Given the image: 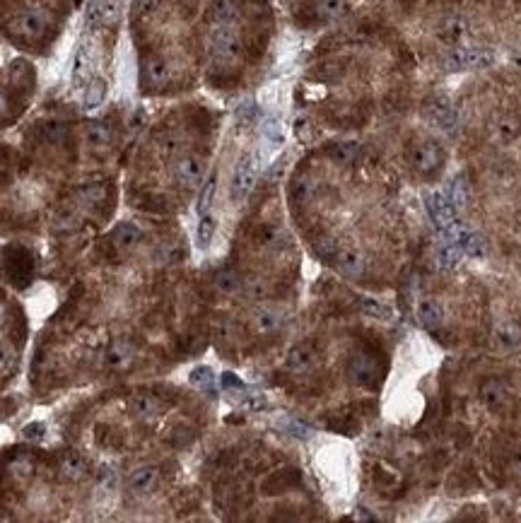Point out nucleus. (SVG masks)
<instances>
[{
	"label": "nucleus",
	"mask_w": 521,
	"mask_h": 523,
	"mask_svg": "<svg viewBox=\"0 0 521 523\" xmlns=\"http://www.w3.org/2000/svg\"><path fill=\"white\" fill-rule=\"evenodd\" d=\"M46 27H49V17L44 15L41 10L29 8V10L17 12V15L12 17L10 24H8V31L15 36V39L34 41V39H41Z\"/></svg>",
	"instance_id": "obj_1"
},
{
	"label": "nucleus",
	"mask_w": 521,
	"mask_h": 523,
	"mask_svg": "<svg viewBox=\"0 0 521 523\" xmlns=\"http://www.w3.org/2000/svg\"><path fill=\"white\" fill-rule=\"evenodd\" d=\"M425 208H428V213H430L432 225L440 229L442 237L459 222L456 220V208H454V203L449 200L447 193H428L425 196Z\"/></svg>",
	"instance_id": "obj_2"
},
{
	"label": "nucleus",
	"mask_w": 521,
	"mask_h": 523,
	"mask_svg": "<svg viewBox=\"0 0 521 523\" xmlns=\"http://www.w3.org/2000/svg\"><path fill=\"white\" fill-rule=\"evenodd\" d=\"M444 239L454 241L466 258H482L485 256V241H482L480 234H475L473 229H466L463 225H459V222H456V225L444 234Z\"/></svg>",
	"instance_id": "obj_3"
},
{
	"label": "nucleus",
	"mask_w": 521,
	"mask_h": 523,
	"mask_svg": "<svg viewBox=\"0 0 521 523\" xmlns=\"http://www.w3.org/2000/svg\"><path fill=\"white\" fill-rule=\"evenodd\" d=\"M410 162H413V167L418 171H423V174H435V171L442 167L444 155L435 143H418V145H413V150H410Z\"/></svg>",
	"instance_id": "obj_4"
},
{
	"label": "nucleus",
	"mask_w": 521,
	"mask_h": 523,
	"mask_svg": "<svg viewBox=\"0 0 521 523\" xmlns=\"http://www.w3.org/2000/svg\"><path fill=\"white\" fill-rule=\"evenodd\" d=\"M256 171H258L256 157L249 155V157L241 159L237 171H234V176H232V198L234 200H244L246 193H249L251 186H253V181H256Z\"/></svg>",
	"instance_id": "obj_5"
},
{
	"label": "nucleus",
	"mask_w": 521,
	"mask_h": 523,
	"mask_svg": "<svg viewBox=\"0 0 521 523\" xmlns=\"http://www.w3.org/2000/svg\"><path fill=\"white\" fill-rule=\"evenodd\" d=\"M203 169H206L203 159L198 155H188V157H181L174 164V176L181 186H196L203 178Z\"/></svg>",
	"instance_id": "obj_6"
},
{
	"label": "nucleus",
	"mask_w": 521,
	"mask_h": 523,
	"mask_svg": "<svg viewBox=\"0 0 521 523\" xmlns=\"http://www.w3.org/2000/svg\"><path fill=\"white\" fill-rule=\"evenodd\" d=\"M350 374H353V379L358 381V384L372 386L374 381H377V376H379V367H377V362H374V357L362 352V355H355L353 357Z\"/></svg>",
	"instance_id": "obj_7"
},
{
	"label": "nucleus",
	"mask_w": 521,
	"mask_h": 523,
	"mask_svg": "<svg viewBox=\"0 0 521 523\" xmlns=\"http://www.w3.org/2000/svg\"><path fill=\"white\" fill-rule=\"evenodd\" d=\"M480 400L485 407H490V410H502V407L507 405V400H510V391H507V386L502 384L497 379H487L485 384L480 386Z\"/></svg>",
	"instance_id": "obj_8"
},
{
	"label": "nucleus",
	"mask_w": 521,
	"mask_h": 523,
	"mask_svg": "<svg viewBox=\"0 0 521 523\" xmlns=\"http://www.w3.org/2000/svg\"><path fill=\"white\" fill-rule=\"evenodd\" d=\"M314 365H316V355H314V350L307 347V345L292 347L288 352V357H285V367L295 374H307L314 369Z\"/></svg>",
	"instance_id": "obj_9"
},
{
	"label": "nucleus",
	"mask_w": 521,
	"mask_h": 523,
	"mask_svg": "<svg viewBox=\"0 0 521 523\" xmlns=\"http://www.w3.org/2000/svg\"><path fill=\"white\" fill-rule=\"evenodd\" d=\"M335 265H338V270L343 275L348 278H360L362 273H365V256L358 251H353V248H343V251L335 253Z\"/></svg>",
	"instance_id": "obj_10"
},
{
	"label": "nucleus",
	"mask_w": 521,
	"mask_h": 523,
	"mask_svg": "<svg viewBox=\"0 0 521 523\" xmlns=\"http://www.w3.org/2000/svg\"><path fill=\"white\" fill-rule=\"evenodd\" d=\"M167 78H169V68L162 59L152 56V59L143 63V82L148 87H160L167 82Z\"/></svg>",
	"instance_id": "obj_11"
},
{
	"label": "nucleus",
	"mask_w": 521,
	"mask_h": 523,
	"mask_svg": "<svg viewBox=\"0 0 521 523\" xmlns=\"http://www.w3.org/2000/svg\"><path fill=\"white\" fill-rule=\"evenodd\" d=\"M415 314H418V321H420L423 328L432 330V328L442 326L444 311H442V306L435 302V299H423V302L418 304Z\"/></svg>",
	"instance_id": "obj_12"
},
{
	"label": "nucleus",
	"mask_w": 521,
	"mask_h": 523,
	"mask_svg": "<svg viewBox=\"0 0 521 523\" xmlns=\"http://www.w3.org/2000/svg\"><path fill=\"white\" fill-rule=\"evenodd\" d=\"M160 480V473H157V468H150V465H143V468L133 470L128 475V487L133 492H150L152 487Z\"/></svg>",
	"instance_id": "obj_13"
},
{
	"label": "nucleus",
	"mask_w": 521,
	"mask_h": 523,
	"mask_svg": "<svg viewBox=\"0 0 521 523\" xmlns=\"http://www.w3.org/2000/svg\"><path fill=\"white\" fill-rule=\"evenodd\" d=\"M461 258H463L461 248L451 239H444L442 244L437 246V263H440L442 270H454V268H459Z\"/></svg>",
	"instance_id": "obj_14"
},
{
	"label": "nucleus",
	"mask_w": 521,
	"mask_h": 523,
	"mask_svg": "<svg viewBox=\"0 0 521 523\" xmlns=\"http://www.w3.org/2000/svg\"><path fill=\"white\" fill-rule=\"evenodd\" d=\"M85 140H87V145H90L92 150H106L111 145V131H109V126L99 123V121H94V123H87Z\"/></svg>",
	"instance_id": "obj_15"
},
{
	"label": "nucleus",
	"mask_w": 521,
	"mask_h": 523,
	"mask_svg": "<svg viewBox=\"0 0 521 523\" xmlns=\"http://www.w3.org/2000/svg\"><path fill=\"white\" fill-rule=\"evenodd\" d=\"M251 323H253V328H256V333L268 335V333H275V330L280 328L283 318H280L278 311H273V309H260V311L253 314Z\"/></svg>",
	"instance_id": "obj_16"
},
{
	"label": "nucleus",
	"mask_w": 521,
	"mask_h": 523,
	"mask_svg": "<svg viewBox=\"0 0 521 523\" xmlns=\"http://www.w3.org/2000/svg\"><path fill=\"white\" fill-rule=\"evenodd\" d=\"M131 355H133V350L128 342H113L109 347V352H106V362H109L113 369H121L131 362Z\"/></svg>",
	"instance_id": "obj_17"
},
{
	"label": "nucleus",
	"mask_w": 521,
	"mask_h": 523,
	"mask_svg": "<svg viewBox=\"0 0 521 523\" xmlns=\"http://www.w3.org/2000/svg\"><path fill=\"white\" fill-rule=\"evenodd\" d=\"M160 398H155V395H136V400H133V410L136 415H141V417H152V415L160 412Z\"/></svg>",
	"instance_id": "obj_18"
},
{
	"label": "nucleus",
	"mask_w": 521,
	"mask_h": 523,
	"mask_svg": "<svg viewBox=\"0 0 521 523\" xmlns=\"http://www.w3.org/2000/svg\"><path fill=\"white\" fill-rule=\"evenodd\" d=\"M345 0H319L316 3V12L323 20H335V17H340L345 12Z\"/></svg>",
	"instance_id": "obj_19"
},
{
	"label": "nucleus",
	"mask_w": 521,
	"mask_h": 523,
	"mask_svg": "<svg viewBox=\"0 0 521 523\" xmlns=\"http://www.w3.org/2000/svg\"><path fill=\"white\" fill-rule=\"evenodd\" d=\"M328 155H331L338 164H350L355 157H358V145L353 143H338L333 145L331 150H328Z\"/></svg>",
	"instance_id": "obj_20"
},
{
	"label": "nucleus",
	"mask_w": 521,
	"mask_h": 523,
	"mask_svg": "<svg viewBox=\"0 0 521 523\" xmlns=\"http://www.w3.org/2000/svg\"><path fill=\"white\" fill-rule=\"evenodd\" d=\"M141 237H143V232L136 225H131V222H123V225L116 229V244L118 246H131V244H136Z\"/></svg>",
	"instance_id": "obj_21"
},
{
	"label": "nucleus",
	"mask_w": 521,
	"mask_h": 523,
	"mask_svg": "<svg viewBox=\"0 0 521 523\" xmlns=\"http://www.w3.org/2000/svg\"><path fill=\"white\" fill-rule=\"evenodd\" d=\"M215 285H218L220 292H225V295H234V292L241 290V280L237 273H232V270L220 273V275L215 278Z\"/></svg>",
	"instance_id": "obj_22"
},
{
	"label": "nucleus",
	"mask_w": 521,
	"mask_h": 523,
	"mask_svg": "<svg viewBox=\"0 0 521 523\" xmlns=\"http://www.w3.org/2000/svg\"><path fill=\"white\" fill-rule=\"evenodd\" d=\"M61 468H63V473H66L68 477H82L87 473V465H85V461H82L80 456H66V458H63V463H61Z\"/></svg>",
	"instance_id": "obj_23"
},
{
	"label": "nucleus",
	"mask_w": 521,
	"mask_h": 523,
	"mask_svg": "<svg viewBox=\"0 0 521 523\" xmlns=\"http://www.w3.org/2000/svg\"><path fill=\"white\" fill-rule=\"evenodd\" d=\"M447 196H449V200L454 203V208H461V205H466V200H468V191H466V183H463L461 178H456V181H454V183H451V186H449Z\"/></svg>",
	"instance_id": "obj_24"
},
{
	"label": "nucleus",
	"mask_w": 521,
	"mask_h": 523,
	"mask_svg": "<svg viewBox=\"0 0 521 523\" xmlns=\"http://www.w3.org/2000/svg\"><path fill=\"white\" fill-rule=\"evenodd\" d=\"M191 384L203 388V391H208V388H213V384H215V376L208 367H198L193 374H191Z\"/></svg>",
	"instance_id": "obj_25"
},
{
	"label": "nucleus",
	"mask_w": 521,
	"mask_h": 523,
	"mask_svg": "<svg viewBox=\"0 0 521 523\" xmlns=\"http://www.w3.org/2000/svg\"><path fill=\"white\" fill-rule=\"evenodd\" d=\"M215 227H218V222H215V218H211V215H206V218L201 220V225H198V241H201V246L211 244V239L215 237Z\"/></svg>",
	"instance_id": "obj_26"
},
{
	"label": "nucleus",
	"mask_w": 521,
	"mask_h": 523,
	"mask_svg": "<svg viewBox=\"0 0 521 523\" xmlns=\"http://www.w3.org/2000/svg\"><path fill=\"white\" fill-rule=\"evenodd\" d=\"M519 337H521V333L512 326V323H505V326L497 330V342L505 347H514L519 342Z\"/></svg>",
	"instance_id": "obj_27"
},
{
	"label": "nucleus",
	"mask_w": 521,
	"mask_h": 523,
	"mask_svg": "<svg viewBox=\"0 0 521 523\" xmlns=\"http://www.w3.org/2000/svg\"><path fill=\"white\" fill-rule=\"evenodd\" d=\"M497 131H500V138L502 140H512V138H517L519 136V121L517 118H512V116H505L500 121V126H497Z\"/></svg>",
	"instance_id": "obj_28"
},
{
	"label": "nucleus",
	"mask_w": 521,
	"mask_h": 523,
	"mask_svg": "<svg viewBox=\"0 0 521 523\" xmlns=\"http://www.w3.org/2000/svg\"><path fill=\"white\" fill-rule=\"evenodd\" d=\"M215 188H218V178L211 176V178H208L206 186H203V193H201V200H198V210H201V213H206V210L211 208L213 196H215Z\"/></svg>",
	"instance_id": "obj_29"
},
{
	"label": "nucleus",
	"mask_w": 521,
	"mask_h": 523,
	"mask_svg": "<svg viewBox=\"0 0 521 523\" xmlns=\"http://www.w3.org/2000/svg\"><path fill=\"white\" fill-rule=\"evenodd\" d=\"M87 66H90V59H87V51L80 49L78 51V59H75V68H73V80L82 82L87 75Z\"/></svg>",
	"instance_id": "obj_30"
},
{
	"label": "nucleus",
	"mask_w": 521,
	"mask_h": 523,
	"mask_svg": "<svg viewBox=\"0 0 521 523\" xmlns=\"http://www.w3.org/2000/svg\"><path fill=\"white\" fill-rule=\"evenodd\" d=\"M316 191V183L311 181V178H300V181L295 183V198L297 200H309L311 196H314Z\"/></svg>",
	"instance_id": "obj_31"
},
{
	"label": "nucleus",
	"mask_w": 521,
	"mask_h": 523,
	"mask_svg": "<svg viewBox=\"0 0 521 523\" xmlns=\"http://www.w3.org/2000/svg\"><path fill=\"white\" fill-rule=\"evenodd\" d=\"M101 97H104V82H94L90 87V92H87V99H85V106L87 109H92V106H97Z\"/></svg>",
	"instance_id": "obj_32"
},
{
	"label": "nucleus",
	"mask_w": 521,
	"mask_h": 523,
	"mask_svg": "<svg viewBox=\"0 0 521 523\" xmlns=\"http://www.w3.org/2000/svg\"><path fill=\"white\" fill-rule=\"evenodd\" d=\"M12 365H15V352H12L10 347L0 345V372H10Z\"/></svg>",
	"instance_id": "obj_33"
},
{
	"label": "nucleus",
	"mask_w": 521,
	"mask_h": 523,
	"mask_svg": "<svg viewBox=\"0 0 521 523\" xmlns=\"http://www.w3.org/2000/svg\"><path fill=\"white\" fill-rule=\"evenodd\" d=\"M8 116H10V94L0 87V123H3Z\"/></svg>",
	"instance_id": "obj_34"
},
{
	"label": "nucleus",
	"mask_w": 521,
	"mask_h": 523,
	"mask_svg": "<svg viewBox=\"0 0 521 523\" xmlns=\"http://www.w3.org/2000/svg\"><path fill=\"white\" fill-rule=\"evenodd\" d=\"M160 5V0H136V12H150Z\"/></svg>",
	"instance_id": "obj_35"
},
{
	"label": "nucleus",
	"mask_w": 521,
	"mask_h": 523,
	"mask_svg": "<svg viewBox=\"0 0 521 523\" xmlns=\"http://www.w3.org/2000/svg\"><path fill=\"white\" fill-rule=\"evenodd\" d=\"M222 386L225 388H244V384L234 374H222Z\"/></svg>",
	"instance_id": "obj_36"
},
{
	"label": "nucleus",
	"mask_w": 521,
	"mask_h": 523,
	"mask_svg": "<svg viewBox=\"0 0 521 523\" xmlns=\"http://www.w3.org/2000/svg\"><path fill=\"white\" fill-rule=\"evenodd\" d=\"M512 475H514V477H519V480H521V454L512 461Z\"/></svg>",
	"instance_id": "obj_37"
}]
</instances>
